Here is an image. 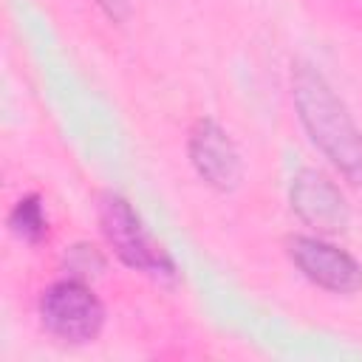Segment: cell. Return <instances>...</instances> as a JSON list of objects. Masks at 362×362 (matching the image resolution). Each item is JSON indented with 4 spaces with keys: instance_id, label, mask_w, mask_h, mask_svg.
I'll return each mask as SVG.
<instances>
[{
    "instance_id": "obj_1",
    "label": "cell",
    "mask_w": 362,
    "mask_h": 362,
    "mask_svg": "<svg viewBox=\"0 0 362 362\" xmlns=\"http://www.w3.org/2000/svg\"><path fill=\"white\" fill-rule=\"evenodd\" d=\"M294 102L314 144L351 178H362V136L320 74L300 68L294 74Z\"/></svg>"
},
{
    "instance_id": "obj_2",
    "label": "cell",
    "mask_w": 362,
    "mask_h": 362,
    "mask_svg": "<svg viewBox=\"0 0 362 362\" xmlns=\"http://www.w3.org/2000/svg\"><path fill=\"white\" fill-rule=\"evenodd\" d=\"M42 325L65 342H88L102 328V305L76 280H62L42 294Z\"/></svg>"
},
{
    "instance_id": "obj_3",
    "label": "cell",
    "mask_w": 362,
    "mask_h": 362,
    "mask_svg": "<svg viewBox=\"0 0 362 362\" xmlns=\"http://www.w3.org/2000/svg\"><path fill=\"white\" fill-rule=\"evenodd\" d=\"M102 229L113 243V249L119 252V257L133 269H141L150 274H173V266L164 257V252L153 246L141 221L136 218L130 204L122 201L119 195H110L102 201Z\"/></svg>"
},
{
    "instance_id": "obj_6",
    "label": "cell",
    "mask_w": 362,
    "mask_h": 362,
    "mask_svg": "<svg viewBox=\"0 0 362 362\" xmlns=\"http://www.w3.org/2000/svg\"><path fill=\"white\" fill-rule=\"evenodd\" d=\"M192 161L198 173L218 187H229L238 178V153L226 133L212 122H201L192 136Z\"/></svg>"
},
{
    "instance_id": "obj_5",
    "label": "cell",
    "mask_w": 362,
    "mask_h": 362,
    "mask_svg": "<svg viewBox=\"0 0 362 362\" xmlns=\"http://www.w3.org/2000/svg\"><path fill=\"white\" fill-rule=\"evenodd\" d=\"M291 206L305 223L320 232H337L348 221V206L339 189L314 170H303L291 184Z\"/></svg>"
},
{
    "instance_id": "obj_8",
    "label": "cell",
    "mask_w": 362,
    "mask_h": 362,
    "mask_svg": "<svg viewBox=\"0 0 362 362\" xmlns=\"http://www.w3.org/2000/svg\"><path fill=\"white\" fill-rule=\"evenodd\" d=\"M99 3H102L113 17H119V14L127 8V0H99Z\"/></svg>"
},
{
    "instance_id": "obj_4",
    "label": "cell",
    "mask_w": 362,
    "mask_h": 362,
    "mask_svg": "<svg viewBox=\"0 0 362 362\" xmlns=\"http://www.w3.org/2000/svg\"><path fill=\"white\" fill-rule=\"evenodd\" d=\"M291 257L303 274L331 291H356L362 286V269L342 249L322 243L317 238L291 240Z\"/></svg>"
},
{
    "instance_id": "obj_7",
    "label": "cell",
    "mask_w": 362,
    "mask_h": 362,
    "mask_svg": "<svg viewBox=\"0 0 362 362\" xmlns=\"http://www.w3.org/2000/svg\"><path fill=\"white\" fill-rule=\"evenodd\" d=\"M11 226H14V232H17L20 238H28V240L40 238L42 229H45V218H42L40 204H37L34 198L20 201L17 209H14V215H11Z\"/></svg>"
}]
</instances>
